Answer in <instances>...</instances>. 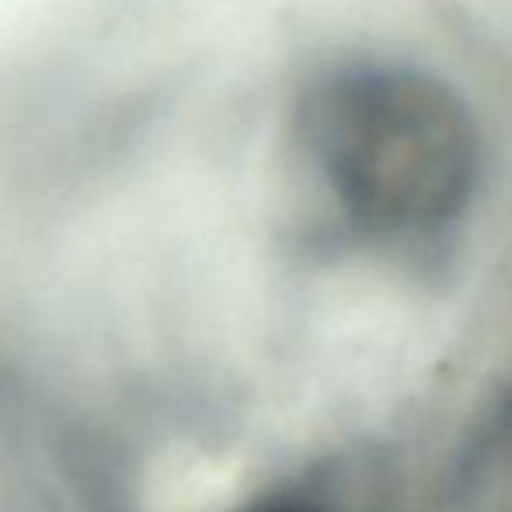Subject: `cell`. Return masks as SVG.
<instances>
[{"instance_id": "6da1fadb", "label": "cell", "mask_w": 512, "mask_h": 512, "mask_svg": "<svg viewBox=\"0 0 512 512\" xmlns=\"http://www.w3.org/2000/svg\"><path fill=\"white\" fill-rule=\"evenodd\" d=\"M262 147L352 230L429 237L478 199L488 143L467 95L422 60L342 49L269 102Z\"/></svg>"}, {"instance_id": "7a4b0ae2", "label": "cell", "mask_w": 512, "mask_h": 512, "mask_svg": "<svg viewBox=\"0 0 512 512\" xmlns=\"http://www.w3.org/2000/svg\"><path fill=\"white\" fill-rule=\"evenodd\" d=\"M251 512H304V509H297V506H258Z\"/></svg>"}]
</instances>
